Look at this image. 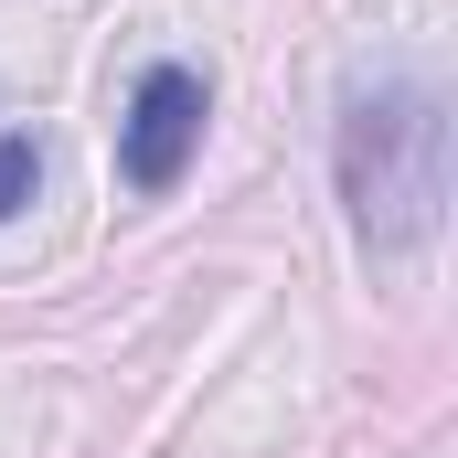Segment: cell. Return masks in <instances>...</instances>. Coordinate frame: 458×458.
Here are the masks:
<instances>
[{
  "mask_svg": "<svg viewBox=\"0 0 458 458\" xmlns=\"http://www.w3.org/2000/svg\"><path fill=\"white\" fill-rule=\"evenodd\" d=\"M331 171H342L352 234L373 256H416L437 234V214H448V107H437V86H416V75L352 86Z\"/></svg>",
  "mask_w": 458,
  "mask_h": 458,
  "instance_id": "6da1fadb",
  "label": "cell"
},
{
  "mask_svg": "<svg viewBox=\"0 0 458 458\" xmlns=\"http://www.w3.org/2000/svg\"><path fill=\"white\" fill-rule=\"evenodd\" d=\"M203 117H214V86H203L192 64H149V75L128 86V117H117V171H128V192H171V182L192 171V149H203Z\"/></svg>",
  "mask_w": 458,
  "mask_h": 458,
  "instance_id": "7a4b0ae2",
  "label": "cell"
},
{
  "mask_svg": "<svg viewBox=\"0 0 458 458\" xmlns=\"http://www.w3.org/2000/svg\"><path fill=\"white\" fill-rule=\"evenodd\" d=\"M32 192H43V139H32V128H11V139H0V225H11Z\"/></svg>",
  "mask_w": 458,
  "mask_h": 458,
  "instance_id": "3957f363",
  "label": "cell"
}]
</instances>
